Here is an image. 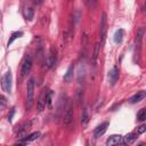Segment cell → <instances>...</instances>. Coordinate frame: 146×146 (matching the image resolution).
Masks as SVG:
<instances>
[{
  "mask_svg": "<svg viewBox=\"0 0 146 146\" xmlns=\"http://www.w3.org/2000/svg\"><path fill=\"white\" fill-rule=\"evenodd\" d=\"M99 42H97L94 47V52H92V56H91V62L94 65H96V62H97V58H98V55H99Z\"/></svg>",
  "mask_w": 146,
  "mask_h": 146,
  "instance_id": "17",
  "label": "cell"
},
{
  "mask_svg": "<svg viewBox=\"0 0 146 146\" xmlns=\"http://www.w3.org/2000/svg\"><path fill=\"white\" fill-rule=\"evenodd\" d=\"M123 35H124V31L122 29H119L114 33V42L115 43H121L122 40H123Z\"/></svg>",
  "mask_w": 146,
  "mask_h": 146,
  "instance_id": "16",
  "label": "cell"
},
{
  "mask_svg": "<svg viewBox=\"0 0 146 146\" xmlns=\"http://www.w3.org/2000/svg\"><path fill=\"white\" fill-rule=\"evenodd\" d=\"M32 65H33V57H32L31 54H27L24 57L23 63H22V67H21V75H22V78H25L30 73V71L32 68Z\"/></svg>",
  "mask_w": 146,
  "mask_h": 146,
  "instance_id": "3",
  "label": "cell"
},
{
  "mask_svg": "<svg viewBox=\"0 0 146 146\" xmlns=\"http://www.w3.org/2000/svg\"><path fill=\"white\" fill-rule=\"evenodd\" d=\"M88 1H89L90 3H95V1H96V0H88Z\"/></svg>",
  "mask_w": 146,
  "mask_h": 146,
  "instance_id": "25",
  "label": "cell"
},
{
  "mask_svg": "<svg viewBox=\"0 0 146 146\" xmlns=\"http://www.w3.org/2000/svg\"><path fill=\"white\" fill-rule=\"evenodd\" d=\"M23 35V32H21V31H17V32H14V33H11V35H10V38H9V40H8V42H7V46H10L16 39H18V38H21Z\"/></svg>",
  "mask_w": 146,
  "mask_h": 146,
  "instance_id": "19",
  "label": "cell"
},
{
  "mask_svg": "<svg viewBox=\"0 0 146 146\" xmlns=\"http://www.w3.org/2000/svg\"><path fill=\"white\" fill-rule=\"evenodd\" d=\"M137 120L138 121H145L146 120V110L145 108L139 110V112L137 113Z\"/></svg>",
  "mask_w": 146,
  "mask_h": 146,
  "instance_id": "20",
  "label": "cell"
},
{
  "mask_svg": "<svg viewBox=\"0 0 146 146\" xmlns=\"http://www.w3.org/2000/svg\"><path fill=\"white\" fill-rule=\"evenodd\" d=\"M38 1V3H42L43 2V0H36Z\"/></svg>",
  "mask_w": 146,
  "mask_h": 146,
  "instance_id": "26",
  "label": "cell"
},
{
  "mask_svg": "<svg viewBox=\"0 0 146 146\" xmlns=\"http://www.w3.org/2000/svg\"><path fill=\"white\" fill-rule=\"evenodd\" d=\"M146 131V125L145 124H141V125H139L138 128H137V132L138 133H144Z\"/></svg>",
  "mask_w": 146,
  "mask_h": 146,
  "instance_id": "23",
  "label": "cell"
},
{
  "mask_svg": "<svg viewBox=\"0 0 146 146\" xmlns=\"http://www.w3.org/2000/svg\"><path fill=\"white\" fill-rule=\"evenodd\" d=\"M74 121V111H73V104L68 103L65 106V112L63 115V124L66 128H71Z\"/></svg>",
  "mask_w": 146,
  "mask_h": 146,
  "instance_id": "2",
  "label": "cell"
},
{
  "mask_svg": "<svg viewBox=\"0 0 146 146\" xmlns=\"http://www.w3.org/2000/svg\"><path fill=\"white\" fill-rule=\"evenodd\" d=\"M108 124H110V123H108L107 121H106V122H103L102 124H99V125L94 130V137H95V138H99L100 136H103V135L106 132Z\"/></svg>",
  "mask_w": 146,
  "mask_h": 146,
  "instance_id": "8",
  "label": "cell"
},
{
  "mask_svg": "<svg viewBox=\"0 0 146 146\" xmlns=\"http://www.w3.org/2000/svg\"><path fill=\"white\" fill-rule=\"evenodd\" d=\"M14 114H15V110L13 108V110H11V112H10V114L8 115V120H9V122H11V120H13V116H14Z\"/></svg>",
  "mask_w": 146,
  "mask_h": 146,
  "instance_id": "24",
  "label": "cell"
},
{
  "mask_svg": "<svg viewBox=\"0 0 146 146\" xmlns=\"http://www.w3.org/2000/svg\"><path fill=\"white\" fill-rule=\"evenodd\" d=\"M55 64H56V51H55L54 48H51L49 54H48V56H47V58H46V67L47 68H51V67L55 66Z\"/></svg>",
  "mask_w": 146,
  "mask_h": 146,
  "instance_id": "6",
  "label": "cell"
},
{
  "mask_svg": "<svg viewBox=\"0 0 146 146\" xmlns=\"http://www.w3.org/2000/svg\"><path fill=\"white\" fill-rule=\"evenodd\" d=\"M99 33H100V46H103L104 42H105V39H106V34H107V17H106L105 13L102 14L100 25H99Z\"/></svg>",
  "mask_w": 146,
  "mask_h": 146,
  "instance_id": "4",
  "label": "cell"
},
{
  "mask_svg": "<svg viewBox=\"0 0 146 146\" xmlns=\"http://www.w3.org/2000/svg\"><path fill=\"white\" fill-rule=\"evenodd\" d=\"M7 104H8V102H7V98L5 97V96H0V111H2V110H5L6 107H7Z\"/></svg>",
  "mask_w": 146,
  "mask_h": 146,
  "instance_id": "22",
  "label": "cell"
},
{
  "mask_svg": "<svg viewBox=\"0 0 146 146\" xmlns=\"http://www.w3.org/2000/svg\"><path fill=\"white\" fill-rule=\"evenodd\" d=\"M11 83H13V76H11V72L10 70L6 72V74L1 78V86H2V90L10 94L11 92Z\"/></svg>",
  "mask_w": 146,
  "mask_h": 146,
  "instance_id": "5",
  "label": "cell"
},
{
  "mask_svg": "<svg viewBox=\"0 0 146 146\" xmlns=\"http://www.w3.org/2000/svg\"><path fill=\"white\" fill-rule=\"evenodd\" d=\"M145 97H146V92L141 90V91H138L136 95H133L129 100H130L131 104H136V103H139L140 100H143Z\"/></svg>",
  "mask_w": 146,
  "mask_h": 146,
  "instance_id": "11",
  "label": "cell"
},
{
  "mask_svg": "<svg viewBox=\"0 0 146 146\" xmlns=\"http://www.w3.org/2000/svg\"><path fill=\"white\" fill-rule=\"evenodd\" d=\"M52 96H54L52 90L47 91V95H46V107L47 108H51L52 107Z\"/></svg>",
  "mask_w": 146,
  "mask_h": 146,
  "instance_id": "18",
  "label": "cell"
},
{
  "mask_svg": "<svg viewBox=\"0 0 146 146\" xmlns=\"http://www.w3.org/2000/svg\"><path fill=\"white\" fill-rule=\"evenodd\" d=\"M34 90H35L34 79H30L26 86V108L27 110H31L34 104Z\"/></svg>",
  "mask_w": 146,
  "mask_h": 146,
  "instance_id": "1",
  "label": "cell"
},
{
  "mask_svg": "<svg viewBox=\"0 0 146 146\" xmlns=\"http://www.w3.org/2000/svg\"><path fill=\"white\" fill-rule=\"evenodd\" d=\"M39 136H40L39 132H33V133H31V135H29V136H25V137L23 138V140H19L17 144H27V143H31V141L38 139Z\"/></svg>",
  "mask_w": 146,
  "mask_h": 146,
  "instance_id": "12",
  "label": "cell"
},
{
  "mask_svg": "<svg viewBox=\"0 0 146 146\" xmlns=\"http://www.w3.org/2000/svg\"><path fill=\"white\" fill-rule=\"evenodd\" d=\"M89 122V108L88 107H84L83 111H82V114H81V123L83 127H86Z\"/></svg>",
  "mask_w": 146,
  "mask_h": 146,
  "instance_id": "15",
  "label": "cell"
},
{
  "mask_svg": "<svg viewBox=\"0 0 146 146\" xmlns=\"http://www.w3.org/2000/svg\"><path fill=\"white\" fill-rule=\"evenodd\" d=\"M136 139H137V135L133 132H130L124 137H122V144H132Z\"/></svg>",
  "mask_w": 146,
  "mask_h": 146,
  "instance_id": "14",
  "label": "cell"
},
{
  "mask_svg": "<svg viewBox=\"0 0 146 146\" xmlns=\"http://www.w3.org/2000/svg\"><path fill=\"white\" fill-rule=\"evenodd\" d=\"M119 67L114 66L110 72H108V82L111 86H114L116 83V81L119 80Z\"/></svg>",
  "mask_w": 146,
  "mask_h": 146,
  "instance_id": "7",
  "label": "cell"
},
{
  "mask_svg": "<svg viewBox=\"0 0 146 146\" xmlns=\"http://www.w3.org/2000/svg\"><path fill=\"white\" fill-rule=\"evenodd\" d=\"M33 15H34V10H33V8L27 7V8L25 9V17H26V19L31 21V19L33 18Z\"/></svg>",
  "mask_w": 146,
  "mask_h": 146,
  "instance_id": "21",
  "label": "cell"
},
{
  "mask_svg": "<svg viewBox=\"0 0 146 146\" xmlns=\"http://www.w3.org/2000/svg\"><path fill=\"white\" fill-rule=\"evenodd\" d=\"M73 72H74V65L71 64L70 67L67 68L66 73L64 74V78H63L65 82H71L72 81V79H73Z\"/></svg>",
  "mask_w": 146,
  "mask_h": 146,
  "instance_id": "13",
  "label": "cell"
},
{
  "mask_svg": "<svg viewBox=\"0 0 146 146\" xmlns=\"http://www.w3.org/2000/svg\"><path fill=\"white\" fill-rule=\"evenodd\" d=\"M46 95H47V91L46 89H43L39 96V100H38V111H42L44 107H46Z\"/></svg>",
  "mask_w": 146,
  "mask_h": 146,
  "instance_id": "10",
  "label": "cell"
},
{
  "mask_svg": "<svg viewBox=\"0 0 146 146\" xmlns=\"http://www.w3.org/2000/svg\"><path fill=\"white\" fill-rule=\"evenodd\" d=\"M117 144H122V136L120 135H112L106 140V146H113Z\"/></svg>",
  "mask_w": 146,
  "mask_h": 146,
  "instance_id": "9",
  "label": "cell"
}]
</instances>
